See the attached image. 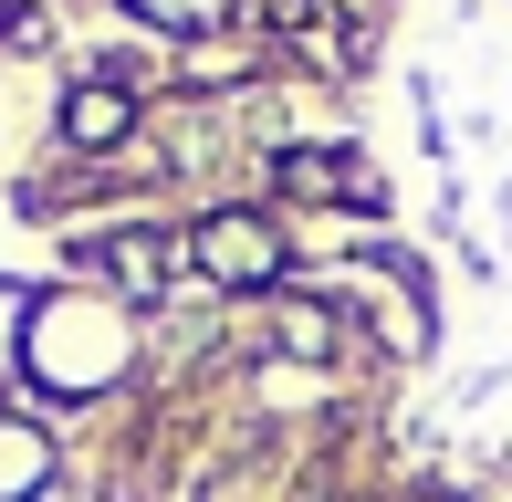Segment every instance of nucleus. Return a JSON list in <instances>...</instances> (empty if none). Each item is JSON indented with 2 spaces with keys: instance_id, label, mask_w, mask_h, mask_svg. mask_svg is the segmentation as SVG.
Returning a JSON list of instances; mask_svg holds the SVG:
<instances>
[{
  "instance_id": "obj_1",
  "label": "nucleus",
  "mask_w": 512,
  "mask_h": 502,
  "mask_svg": "<svg viewBox=\"0 0 512 502\" xmlns=\"http://www.w3.org/2000/svg\"><path fill=\"white\" fill-rule=\"evenodd\" d=\"M209 262H220L230 283H251V272H272V241L251 231V220H220V231H209Z\"/></svg>"
},
{
  "instance_id": "obj_2",
  "label": "nucleus",
  "mask_w": 512,
  "mask_h": 502,
  "mask_svg": "<svg viewBox=\"0 0 512 502\" xmlns=\"http://www.w3.org/2000/svg\"><path fill=\"white\" fill-rule=\"evenodd\" d=\"M74 136H84V147L126 136V95H115V84H84V95H74Z\"/></svg>"
},
{
  "instance_id": "obj_3",
  "label": "nucleus",
  "mask_w": 512,
  "mask_h": 502,
  "mask_svg": "<svg viewBox=\"0 0 512 502\" xmlns=\"http://www.w3.org/2000/svg\"><path fill=\"white\" fill-rule=\"evenodd\" d=\"M21 492H42V440H11V450H0V502H21Z\"/></svg>"
}]
</instances>
